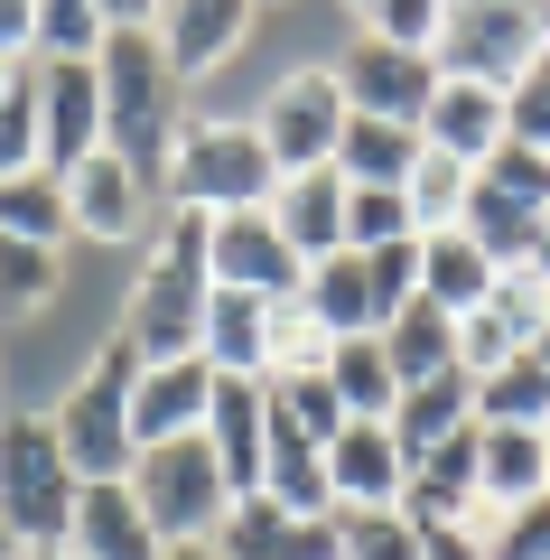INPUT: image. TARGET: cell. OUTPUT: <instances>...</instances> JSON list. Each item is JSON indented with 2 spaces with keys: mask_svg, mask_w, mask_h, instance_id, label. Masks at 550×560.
<instances>
[{
  "mask_svg": "<svg viewBox=\"0 0 550 560\" xmlns=\"http://www.w3.org/2000/svg\"><path fill=\"white\" fill-rule=\"evenodd\" d=\"M215 551L224 560H346L336 551V514L317 523V514H290V504H271V495H234Z\"/></svg>",
  "mask_w": 550,
  "mask_h": 560,
  "instance_id": "cell-15",
  "label": "cell"
},
{
  "mask_svg": "<svg viewBox=\"0 0 550 560\" xmlns=\"http://www.w3.org/2000/svg\"><path fill=\"white\" fill-rule=\"evenodd\" d=\"M0 420H10V411H0Z\"/></svg>",
  "mask_w": 550,
  "mask_h": 560,
  "instance_id": "cell-52",
  "label": "cell"
},
{
  "mask_svg": "<svg viewBox=\"0 0 550 560\" xmlns=\"http://www.w3.org/2000/svg\"><path fill=\"white\" fill-rule=\"evenodd\" d=\"M364 280H374V308H383V327H393L401 308L420 300V234H411V243H383V253H364Z\"/></svg>",
  "mask_w": 550,
  "mask_h": 560,
  "instance_id": "cell-41",
  "label": "cell"
},
{
  "mask_svg": "<svg viewBox=\"0 0 550 560\" xmlns=\"http://www.w3.org/2000/svg\"><path fill=\"white\" fill-rule=\"evenodd\" d=\"M206 448H215V467H224V486H234V495H261V467H271V383L215 374Z\"/></svg>",
  "mask_w": 550,
  "mask_h": 560,
  "instance_id": "cell-14",
  "label": "cell"
},
{
  "mask_svg": "<svg viewBox=\"0 0 550 560\" xmlns=\"http://www.w3.org/2000/svg\"><path fill=\"white\" fill-rule=\"evenodd\" d=\"M411 168H420V131L374 121V113L346 121V140H336V178L346 187H411Z\"/></svg>",
  "mask_w": 550,
  "mask_h": 560,
  "instance_id": "cell-27",
  "label": "cell"
},
{
  "mask_svg": "<svg viewBox=\"0 0 550 560\" xmlns=\"http://www.w3.org/2000/svg\"><path fill=\"white\" fill-rule=\"evenodd\" d=\"M438 20H448L438 0H374V10H364V38H383V47H411V57H430V47H438Z\"/></svg>",
  "mask_w": 550,
  "mask_h": 560,
  "instance_id": "cell-40",
  "label": "cell"
},
{
  "mask_svg": "<svg viewBox=\"0 0 550 560\" xmlns=\"http://www.w3.org/2000/svg\"><path fill=\"white\" fill-rule=\"evenodd\" d=\"M0 57H38V0H0Z\"/></svg>",
  "mask_w": 550,
  "mask_h": 560,
  "instance_id": "cell-44",
  "label": "cell"
},
{
  "mask_svg": "<svg viewBox=\"0 0 550 560\" xmlns=\"http://www.w3.org/2000/svg\"><path fill=\"white\" fill-rule=\"evenodd\" d=\"M401 197H411V224H420V234H457V215H467V197H476V168L420 140V168H411Z\"/></svg>",
  "mask_w": 550,
  "mask_h": 560,
  "instance_id": "cell-32",
  "label": "cell"
},
{
  "mask_svg": "<svg viewBox=\"0 0 550 560\" xmlns=\"http://www.w3.org/2000/svg\"><path fill=\"white\" fill-rule=\"evenodd\" d=\"M66 551H75V560H168V541H159V523L140 514L131 477H113V486H84V495H75Z\"/></svg>",
  "mask_w": 550,
  "mask_h": 560,
  "instance_id": "cell-16",
  "label": "cell"
},
{
  "mask_svg": "<svg viewBox=\"0 0 550 560\" xmlns=\"http://www.w3.org/2000/svg\"><path fill=\"white\" fill-rule=\"evenodd\" d=\"M494 290V261L476 253L467 234H420V300H438L448 318H467V308H485Z\"/></svg>",
  "mask_w": 550,
  "mask_h": 560,
  "instance_id": "cell-29",
  "label": "cell"
},
{
  "mask_svg": "<svg viewBox=\"0 0 550 560\" xmlns=\"http://www.w3.org/2000/svg\"><path fill=\"white\" fill-rule=\"evenodd\" d=\"M327 393L346 401V420H393L401 411V374L383 355V337H346L327 355Z\"/></svg>",
  "mask_w": 550,
  "mask_h": 560,
  "instance_id": "cell-28",
  "label": "cell"
},
{
  "mask_svg": "<svg viewBox=\"0 0 550 560\" xmlns=\"http://www.w3.org/2000/svg\"><path fill=\"white\" fill-rule=\"evenodd\" d=\"M411 197L401 187H346V253H383V243H411Z\"/></svg>",
  "mask_w": 550,
  "mask_h": 560,
  "instance_id": "cell-37",
  "label": "cell"
},
{
  "mask_svg": "<svg viewBox=\"0 0 550 560\" xmlns=\"http://www.w3.org/2000/svg\"><path fill=\"white\" fill-rule=\"evenodd\" d=\"M271 224L290 234V253H299V261H327V253H346V178H336V168L280 178V187H271Z\"/></svg>",
  "mask_w": 550,
  "mask_h": 560,
  "instance_id": "cell-21",
  "label": "cell"
},
{
  "mask_svg": "<svg viewBox=\"0 0 550 560\" xmlns=\"http://www.w3.org/2000/svg\"><path fill=\"white\" fill-rule=\"evenodd\" d=\"M485 560H550V495L494 514V523H485Z\"/></svg>",
  "mask_w": 550,
  "mask_h": 560,
  "instance_id": "cell-42",
  "label": "cell"
},
{
  "mask_svg": "<svg viewBox=\"0 0 550 560\" xmlns=\"http://www.w3.org/2000/svg\"><path fill=\"white\" fill-rule=\"evenodd\" d=\"M420 560H485L476 533H420Z\"/></svg>",
  "mask_w": 550,
  "mask_h": 560,
  "instance_id": "cell-45",
  "label": "cell"
},
{
  "mask_svg": "<svg viewBox=\"0 0 550 560\" xmlns=\"http://www.w3.org/2000/svg\"><path fill=\"white\" fill-rule=\"evenodd\" d=\"M197 355L215 364V374H234V383H271V300H253V290H215V300H206Z\"/></svg>",
  "mask_w": 550,
  "mask_h": 560,
  "instance_id": "cell-20",
  "label": "cell"
},
{
  "mask_svg": "<svg viewBox=\"0 0 550 560\" xmlns=\"http://www.w3.org/2000/svg\"><path fill=\"white\" fill-rule=\"evenodd\" d=\"M20 66H28V57H0V103L20 94Z\"/></svg>",
  "mask_w": 550,
  "mask_h": 560,
  "instance_id": "cell-48",
  "label": "cell"
},
{
  "mask_svg": "<svg viewBox=\"0 0 550 560\" xmlns=\"http://www.w3.org/2000/svg\"><path fill=\"white\" fill-rule=\"evenodd\" d=\"M131 495H140V514L159 523V541H215L224 514H234V486H224V467H215V448H206V440L140 448Z\"/></svg>",
  "mask_w": 550,
  "mask_h": 560,
  "instance_id": "cell-7",
  "label": "cell"
},
{
  "mask_svg": "<svg viewBox=\"0 0 550 560\" xmlns=\"http://www.w3.org/2000/svg\"><path fill=\"white\" fill-rule=\"evenodd\" d=\"M168 560H224L215 541H168Z\"/></svg>",
  "mask_w": 550,
  "mask_h": 560,
  "instance_id": "cell-47",
  "label": "cell"
},
{
  "mask_svg": "<svg viewBox=\"0 0 550 560\" xmlns=\"http://www.w3.org/2000/svg\"><path fill=\"white\" fill-rule=\"evenodd\" d=\"M531 355H541V374H550V318H541V337H531Z\"/></svg>",
  "mask_w": 550,
  "mask_h": 560,
  "instance_id": "cell-50",
  "label": "cell"
},
{
  "mask_svg": "<svg viewBox=\"0 0 550 560\" xmlns=\"http://www.w3.org/2000/svg\"><path fill=\"white\" fill-rule=\"evenodd\" d=\"M0 560H28V551H20V533H10V523H0Z\"/></svg>",
  "mask_w": 550,
  "mask_h": 560,
  "instance_id": "cell-49",
  "label": "cell"
},
{
  "mask_svg": "<svg viewBox=\"0 0 550 560\" xmlns=\"http://www.w3.org/2000/svg\"><path fill=\"white\" fill-rule=\"evenodd\" d=\"M504 140H523V150H550V57L504 94Z\"/></svg>",
  "mask_w": 550,
  "mask_h": 560,
  "instance_id": "cell-43",
  "label": "cell"
},
{
  "mask_svg": "<svg viewBox=\"0 0 550 560\" xmlns=\"http://www.w3.org/2000/svg\"><path fill=\"white\" fill-rule=\"evenodd\" d=\"M327 486H336V514L346 504H401L411 495V458H401L393 420H346V440L327 448Z\"/></svg>",
  "mask_w": 550,
  "mask_h": 560,
  "instance_id": "cell-18",
  "label": "cell"
},
{
  "mask_svg": "<svg viewBox=\"0 0 550 560\" xmlns=\"http://www.w3.org/2000/svg\"><path fill=\"white\" fill-rule=\"evenodd\" d=\"M308 261L290 253V234L271 224V206L215 215V290H253V300H299Z\"/></svg>",
  "mask_w": 550,
  "mask_h": 560,
  "instance_id": "cell-12",
  "label": "cell"
},
{
  "mask_svg": "<svg viewBox=\"0 0 550 560\" xmlns=\"http://www.w3.org/2000/svg\"><path fill=\"white\" fill-rule=\"evenodd\" d=\"M206 411H215V364H206V355L140 364V383H131V440L140 448L206 440Z\"/></svg>",
  "mask_w": 550,
  "mask_h": 560,
  "instance_id": "cell-13",
  "label": "cell"
},
{
  "mask_svg": "<svg viewBox=\"0 0 550 560\" xmlns=\"http://www.w3.org/2000/svg\"><path fill=\"white\" fill-rule=\"evenodd\" d=\"M113 10L94 0H38V66H103Z\"/></svg>",
  "mask_w": 550,
  "mask_h": 560,
  "instance_id": "cell-33",
  "label": "cell"
},
{
  "mask_svg": "<svg viewBox=\"0 0 550 560\" xmlns=\"http://www.w3.org/2000/svg\"><path fill=\"white\" fill-rule=\"evenodd\" d=\"M131 383H140V355L113 337V346H103V355L75 374V393L47 411L84 486H113V477H131V467H140V440H131Z\"/></svg>",
  "mask_w": 550,
  "mask_h": 560,
  "instance_id": "cell-6",
  "label": "cell"
},
{
  "mask_svg": "<svg viewBox=\"0 0 550 560\" xmlns=\"http://www.w3.org/2000/svg\"><path fill=\"white\" fill-rule=\"evenodd\" d=\"M66 206H75L84 243H140V224H150V187H140L113 150H94V160L66 178Z\"/></svg>",
  "mask_w": 550,
  "mask_h": 560,
  "instance_id": "cell-19",
  "label": "cell"
},
{
  "mask_svg": "<svg viewBox=\"0 0 550 560\" xmlns=\"http://www.w3.org/2000/svg\"><path fill=\"white\" fill-rule=\"evenodd\" d=\"M541 318H550V290H541V280H531V271H494L485 308L457 318V364H467V383L494 374V364H513V355H531Z\"/></svg>",
  "mask_w": 550,
  "mask_h": 560,
  "instance_id": "cell-11",
  "label": "cell"
},
{
  "mask_svg": "<svg viewBox=\"0 0 550 560\" xmlns=\"http://www.w3.org/2000/svg\"><path fill=\"white\" fill-rule=\"evenodd\" d=\"M66 234H75L66 178L28 168V178H10V187H0V243H47V253H66Z\"/></svg>",
  "mask_w": 550,
  "mask_h": 560,
  "instance_id": "cell-31",
  "label": "cell"
},
{
  "mask_svg": "<svg viewBox=\"0 0 550 560\" xmlns=\"http://www.w3.org/2000/svg\"><path fill=\"white\" fill-rule=\"evenodd\" d=\"M28 560H75V551H28Z\"/></svg>",
  "mask_w": 550,
  "mask_h": 560,
  "instance_id": "cell-51",
  "label": "cell"
},
{
  "mask_svg": "<svg viewBox=\"0 0 550 560\" xmlns=\"http://www.w3.org/2000/svg\"><path fill=\"white\" fill-rule=\"evenodd\" d=\"M485 187H504L513 206H531V215H550V150H523V140H504L485 168H476Z\"/></svg>",
  "mask_w": 550,
  "mask_h": 560,
  "instance_id": "cell-39",
  "label": "cell"
},
{
  "mask_svg": "<svg viewBox=\"0 0 550 560\" xmlns=\"http://www.w3.org/2000/svg\"><path fill=\"white\" fill-rule=\"evenodd\" d=\"M66 290V253L47 243H0V318H28Z\"/></svg>",
  "mask_w": 550,
  "mask_h": 560,
  "instance_id": "cell-36",
  "label": "cell"
},
{
  "mask_svg": "<svg viewBox=\"0 0 550 560\" xmlns=\"http://www.w3.org/2000/svg\"><path fill=\"white\" fill-rule=\"evenodd\" d=\"M75 458H66L57 420L47 411H10L0 420V523L20 533V551H66V523H75Z\"/></svg>",
  "mask_w": 550,
  "mask_h": 560,
  "instance_id": "cell-3",
  "label": "cell"
},
{
  "mask_svg": "<svg viewBox=\"0 0 550 560\" xmlns=\"http://www.w3.org/2000/svg\"><path fill=\"white\" fill-rule=\"evenodd\" d=\"M243 38H253V10H243V0H168V10H159V47H168L177 84L234 66Z\"/></svg>",
  "mask_w": 550,
  "mask_h": 560,
  "instance_id": "cell-17",
  "label": "cell"
},
{
  "mask_svg": "<svg viewBox=\"0 0 550 560\" xmlns=\"http://www.w3.org/2000/svg\"><path fill=\"white\" fill-rule=\"evenodd\" d=\"M280 168L261 150L253 121H215V113H187L168 150V197L159 206H197V215H243V206H271Z\"/></svg>",
  "mask_w": 550,
  "mask_h": 560,
  "instance_id": "cell-4",
  "label": "cell"
},
{
  "mask_svg": "<svg viewBox=\"0 0 550 560\" xmlns=\"http://www.w3.org/2000/svg\"><path fill=\"white\" fill-rule=\"evenodd\" d=\"M438 75L448 84H485V94H513L531 66L550 57V10L531 0H457L438 20Z\"/></svg>",
  "mask_w": 550,
  "mask_h": 560,
  "instance_id": "cell-5",
  "label": "cell"
},
{
  "mask_svg": "<svg viewBox=\"0 0 550 560\" xmlns=\"http://www.w3.org/2000/svg\"><path fill=\"white\" fill-rule=\"evenodd\" d=\"M336 84H346V113H374V121H401V131H420L438 103V57H411V47H383V38H354L346 66H336Z\"/></svg>",
  "mask_w": 550,
  "mask_h": 560,
  "instance_id": "cell-9",
  "label": "cell"
},
{
  "mask_svg": "<svg viewBox=\"0 0 550 560\" xmlns=\"http://www.w3.org/2000/svg\"><path fill=\"white\" fill-rule=\"evenodd\" d=\"M383 355H393L401 393H411V383H438V374H467V364H457V318H448L438 300H411V308H401V318L383 327Z\"/></svg>",
  "mask_w": 550,
  "mask_h": 560,
  "instance_id": "cell-26",
  "label": "cell"
},
{
  "mask_svg": "<svg viewBox=\"0 0 550 560\" xmlns=\"http://www.w3.org/2000/svg\"><path fill=\"white\" fill-rule=\"evenodd\" d=\"M206 300H215V215L168 206V224L150 234L140 290H131V308H121L113 337L131 346L140 364H177V355H197V337H206Z\"/></svg>",
  "mask_w": 550,
  "mask_h": 560,
  "instance_id": "cell-2",
  "label": "cell"
},
{
  "mask_svg": "<svg viewBox=\"0 0 550 560\" xmlns=\"http://www.w3.org/2000/svg\"><path fill=\"white\" fill-rule=\"evenodd\" d=\"M420 140H430V150H448V160H467V168H485L494 150H504V94L438 75V103H430V121H420Z\"/></svg>",
  "mask_w": 550,
  "mask_h": 560,
  "instance_id": "cell-24",
  "label": "cell"
},
{
  "mask_svg": "<svg viewBox=\"0 0 550 560\" xmlns=\"http://www.w3.org/2000/svg\"><path fill=\"white\" fill-rule=\"evenodd\" d=\"M476 430H550V374L541 355H513L476 374Z\"/></svg>",
  "mask_w": 550,
  "mask_h": 560,
  "instance_id": "cell-30",
  "label": "cell"
},
{
  "mask_svg": "<svg viewBox=\"0 0 550 560\" xmlns=\"http://www.w3.org/2000/svg\"><path fill=\"white\" fill-rule=\"evenodd\" d=\"M476 495L494 514L550 495V430H476Z\"/></svg>",
  "mask_w": 550,
  "mask_h": 560,
  "instance_id": "cell-23",
  "label": "cell"
},
{
  "mask_svg": "<svg viewBox=\"0 0 550 560\" xmlns=\"http://www.w3.org/2000/svg\"><path fill=\"white\" fill-rule=\"evenodd\" d=\"M531 280L550 290V215H541V243H531Z\"/></svg>",
  "mask_w": 550,
  "mask_h": 560,
  "instance_id": "cell-46",
  "label": "cell"
},
{
  "mask_svg": "<svg viewBox=\"0 0 550 560\" xmlns=\"http://www.w3.org/2000/svg\"><path fill=\"white\" fill-rule=\"evenodd\" d=\"M103 150V66H38V168L75 178Z\"/></svg>",
  "mask_w": 550,
  "mask_h": 560,
  "instance_id": "cell-10",
  "label": "cell"
},
{
  "mask_svg": "<svg viewBox=\"0 0 550 560\" xmlns=\"http://www.w3.org/2000/svg\"><path fill=\"white\" fill-rule=\"evenodd\" d=\"M336 551L346 560H420V523L401 504H346L336 514Z\"/></svg>",
  "mask_w": 550,
  "mask_h": 560,
  "instance_id": "cell-35",
  "label": "cell"
},
{
  "mask_svg": "<svg viewBox=\"0 0 550 560\" xmlns=\"http://www.w3.org/2000/svg\"><path fill=\"white\" fill-rule=\"evenodd\" d=\"M457 430H476V383L467 374H438V383H411L401 393V411H393V440H401V458H430V448H448Z\"/></svg>",
  "mask_w": 550,
  "mask_h": 560,
  "instance_id": "cell-25",
  "label": "cell"
},
{
  "mask_svg": "<svg viewBox=\"0 0 550 560\" xmlns=\"http://www.w3.org/2000/svg\"><path fill=\"white\" fill-rule=\"evenodd\" d=\"M177 131H187V84H177L168 47H159V10L150 0H121L113 38H103V150H113L150 197H168Z\"/></svg>",
  "mask_w": 550,
  "mask_h": 560,
  "instance_id": "cell-1",
  "label": "cell"
},
{
  "mask_svg": "<svg viewBox=\"0 0 550 560\" xmlns=\"http://www.w3.org/2000/svg\"><path fill=\"white\" fill-rule=\"evenodd\" d=\"M346 84H336V66H299V75L271 84V103H261V150H271L280 178H308V168H336V140H346Z\"/></svg>",
  "mask_w": 550,
  "mask_h": 560,
  "instance_id": "cell-8",
  "label": "cell"
},
{
  "mask_svg": "<svg viewBox=\"0 0 550 560\" xmlns=\"http://www.w3.org/2000/svg\"><path fill=\"white\" fill-rule=\"evenodd\" d=\"M299 308L327 327V346H346V337H383V308H374V280H364V253H327V261H308V280H299Z\"/></svg>",
  "mask_w": 550,
  "mask_h": 560,
  "instance_id": "cell-22",
  "label": "cell"
},
{
  "mask_svg": "<svg viewBox=\"0 0 550 560\" xmlns=\"http://www.w3.org/2000/svg\"><path fill=\"white\" fill-rule=\"evenodd\" d=\"M327 327L308 318L299 300H271V383H290V374H327Z\"/></svg>",
  "mask_w": 550,
  "mask_h": 560,
  "instance_id": "cell-38",
  "label": "cell"
},
{
  "mask_svg": "<svg viewBox=\"0 0 550 560\" xmlns=\"http://www.w3.org/2000/svg\"><path fill=\"white\" fill-rule=\"evenodd\" d=\"M271 430H290L308 448H336L346 440V401L327 393V374H290V383H271Z\"/></svg>",
  "mask_w": 550,
  "mask_h": 560,
  "instance_id": "cell-34",
  "label": "cell"
}]
</instances>
